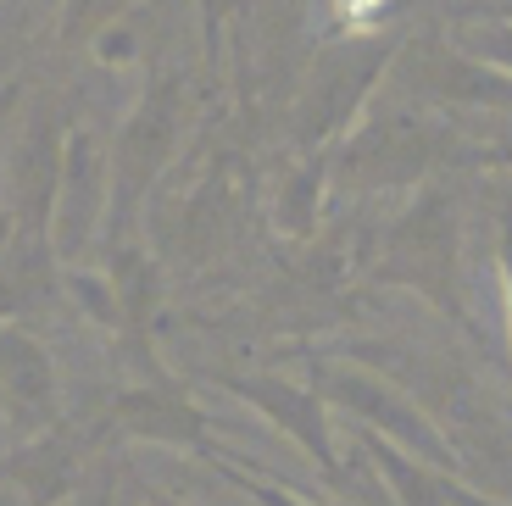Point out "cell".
<instances>
[{"mask_svg":"<svg viewBox=\"0 0 512 506\" xmlns=\"http://www.w3.org/2000/svg\"><path fill=\"white\" fill-rule=\"evenodd\" d=\"M368 279L384 290L418 295L446 323L474 334V312L462 295V195L446 184V173L418 184L412 201L384 223Z\"/></svg>","mask_w":512,"mask_h":506,"instance_id":"1","label":"cell"},{"mask_svg":"<svg viewBox=\"0 0 512 506\" xmlns=\"http://www.w3.org/2000/svg\"><path fill=\"white\" fill-rule=\"evenodd\" d=\"M184 128H190V84L179 73L145 78L134 106L123 112L117 134L106 140V167H112V201H106V234L101 251L123 240H140V212L151 190L167 178L173 156L184 151Z\"/></svg>","mask_w":512,"mask_h":506,"instance_id":"2","label":"cell"},{"mask_svg":"<svg viewBox=\"0 0 512 506\" xmlns=\"http://www.w3.org/2000/svg\"><path fill=\"white\" fill-rule=\"evenodd\" d=\"M312 384L323 390V401L334 406V418H346L351 429H368L379 440H390L396 451L418 456L429 468H446L462 473V445L440 429V418L407 384H396L390 373L357 362L351 351H329V356H312Z\"/></svg>","mask_w":512,"mask_h":506,"instance_id":"3","label":"cell"},{"mask_svg":"<svg viewBox=\"0 0 512 506\" xmlns=\"http://www.w3.org/2000/svg\"><path fill=\"white\" fill-rule=\"evenodd\" d=\"M401 39L396 34H340L329 39L312 62L307 84L295 95V145L301 151H334L351 134V123L362 117V106L373 101V89L384 84L390 62H396Z\"/></svg>","mask_w":512,"mask_h":506,"instance_id":"4","label":"cell"},{"mask_svg":"<svg viewBox=\"0 0 512 506\" xmlns=\"http://www.w3.org/2000/svg\"><path fill=\"white\" fill-rule=\"evenodd\" d=\"M67 117L51 95H39L12 128L6 162H0V234H45L51 240V206H56V178H62V145H67Z\"/></svg>","mask_w":512,"mask_h":506,"instance_id":"5","label":"cell"},{"mask_svg":"<svg viewBox=\"0 0 512 506\" xmlns=\"http://www.w3.org/2000/svg\"><path fill=\"white\" fill-rule=\"evenodd\" d=\"M106 201H112L106 140L90 123H73L67 128V145H62V178H56V206H51L56 262H90V251H101Z\"/></svg>","mask_w":512,"mask_h":506,"instance_id":"6","label":"cell"},{"mask_svg":"<svg viewBox=\"0 0 512 506\" xmlns=\"http://www.w3.org/2000/svg\"><path fill=\"white\" fill-rule=\"evenodd\" d=\"M101 440H123V445H156V451H190L206 456L218 445L212 412L184 390L179 379L162 384H123L106 406V418L95 423Z\"/></svg>","mask_w":512,"mask_h":506,"instance_id":"7","label":"cell"},{"mask_svg":"<svg viewBox=\"0 0 512 506\" xmlns=\"http://www.w3.org/2000/svg\"><path fill=\"white\" fill-rule=\"evenodd\" d=\"M67 418L62 406V367L51 345L39 340L28 323H0V440H34L51 423Z\"/></svg>","mask_w":512,"mask_h":506,"instance_id":"8","label":"cell"},{"mask_svg":"<svg viewBox=\"0 0 512 506\" xmlns=\"http://www.w3.org/2000/svg\"><path fill=\"white\" fill-rule=\"evenodd\" d=\"M101 445L95 429H78L73 418L51 423L34 440H17L0 451V473H6V501L12 506H62L67 495L84 484V456Z\"/></svg>","mask_w":512,"mask_h":506,"instance_id":"9","label":"cell"},{"mask_svg":"<svg viewBox=\"0 0 512 506\" xmlns=\"http://www.w3.org/2000/svg\"><path fill=\"white\" fill-rule=\"evenodd\" d=\"M323 212H329V151H301V162L284 167V178H279L273 228L284 240L307 245V240H318Z\"/></svg>","mask_w":512,"mask_h":506,"instance_id":"10","label":"cell"},{"mask_svg":"<svg viewBox=\"0 0 512 506\" xmlns=\"http://www.w3.org/2000/svg\"><path fill=\"white\" fill-rule=\"evenodd\" d=\"M56 284H62V301L73 306L90 329H101V334H112V340H117V329H123V301H117V284H112V273H106V267H95V262H62Z\"/></svg>","mask_w":512,"mask_h":506,"instance_id":"11","label":"cell"},{"mask_svg":"<svg viewBox=\"0 0 512 506\" xmlns=\"http://www.w3.org/2000/svg\"><path fill=\"white\" fill-rule=\"evenodd\" d=\"M201 462H212V473H218L223 484H234V490H240L251 506H351V501H340V495H329V501H318V495H301V490H290V484H273V479H262L256 468H245V462H234V456H223L218 445H212V451H206Z\"/></svg>","mask_w":512,"mask_h":506,"instance_id":"12","label":"cell"},{"mask_svg":"<svg viewBox=\"0 0 512 506\" xmlns=\"http://www.w3.org/2000/svg\"><path fill=\"white\" fill-rule=\"evenodd\" d=\"M128 6H134V0H62V17H56V45L84 51V45H95V39H101L117 17H128Z\"/></svg>","mask_w":512,"mask_h":506,"instance_id":"13","label":"cell"},{"mask_svg":"<svg viewBox=\"0 0 512 506\" xmlns=\"http://www.w3.org/2000/svg\"><path fill=\"white\" fill-rule=\"evenodd\" d=\"M195 6V39H201V67L206 78L223 73V51H229V28L245 17V0H190Z\"/></svg>","mask_w":512,"mask_h":506,"instance_id":"14","label":"cell"},{"mask_svg":"<svg viewBox=\"0 0 512 506\" xmlns=\"http://www.w3.org/2000/svg\"><path fill=\"white\" fill-rule=\"evenodd\" d=\"M507 123L496 134H474L462 140V167L468 173H512V112H501Z\"/></svg>","mask_w":512,"mask_h":506,"instance_id":"15","label":"cell"},{"mask_svg":"<svg viewBox=\"0 0 512 506\" xmlns=\"http://www.w3.org/2000/svg\"><path fill=\"white\" fill-rule=\"evenodd\" d=\"M496 267H501V312H507V351H512V212H496Z\"/></svg>","mask_w":512,"mask_h":506,"instance_id":"16","label":"cell"},{"mask_svg":"<svg viewBox=\"0 0 512 506\" xmlns=\"http://www.w3.org/2000/svg\"><path fill=\"white\" fill-rule=\"evenodd\" d=\"M446 506H507V501H496V495L474 490V484H468V479L457 473V479L446 484Z\"/></svg>","mask_w":512,"mask_h":506,"instance_id":"17","label":"cell"},{"mask_svg":"<svg viewBox=\"0 0 512 506\" xmlns=\"http://www.w3.org/2000/svg\"><path fill=\"white\" fill-rule=\"evenodd\" d=\"M468 12H474V17H496V23H512V0H474Z\"/></svg>","mask_w":512,"mask_h":506,"instance_id":"18","label":"cell"},{"mask_svg":"<svg viewBox=\"0 0 512 506\" xmlns=\"http://www.w3.org/2000/svg\"><path fill=\"white\" fill-rule=\"evenodd\" d=\"M134 506H190V501H179V495H162V490H140V501Z\"/></svg>","mask_w":512,"mask_h":506,"instance_id":"19","label":"cell"},{"mask_svg":"<svg viewBox=\"0 0 512 506\" xmlns=\"http://www.w3.org/2000/svg\"><path fill=\"white\" fill-rule=\"evenodd\" d=\"M0 501H6V473H0Z\"/></svg>","mask_w":512,"mask_h":506,"instance_id":"20","label":"cell"},{"mask_svg":"<svg viewBox=\"0 0 512 506\" xmlns=\"http://www.w3.org/2000/svg\"><path fill=\"white\" fill-rule=\"evenodd\" d=\"M0 451H6V440H0Z\"/></svg>","mask_w":512,"mask_h":506,"instance_id":"21","label":"cell"}]
</instances>
